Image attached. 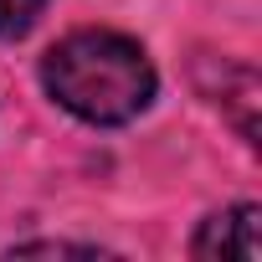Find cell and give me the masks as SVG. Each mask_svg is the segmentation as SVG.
I'll return each mask as SVG.
<instances>
[{
    "label": "cell",
    "instance_id": "cell-1",
    "mask_svg": "<svg viewBox=\"0 0 262 262\" xmlns=\"http://www.w3.org/2000/svg\"><path fill=\"white\" fill-rule=\"evenodd\" d=\"M47 93L82 123H128L155 103V62L123 31H72L41 57Z\"/></svg>",
    "mask_w": 262,
    "mask_h": 262
},
{
    "label": "cell",
    "instance_id": "cell-2",
    "mask_svg": "<svg viewBox=\"0 0 262 262\" xmlns=\"http://www.w3.org/2000/svg\"><path fill=\"white\" fill-rule=\"evenodd\" d=\"M190 252L201 262H257L262 257V211L257 206H231V211L211 216L195 231Z\"/></svg>",
    "mask_w": 262,
    "mask_h": 262
},
{
    "label": "cell",
    "instance_id": "cell-3",
    "mask_svg": "<svg viewBox=\"0 0 262 262\" xmlns=\"http://www.w3.org/2000/svg\"><path fill=\"white\" fill-rule=\"evenodd\" d=\"M52 0H0V36H26Z\"/></svg>",
    "mask_w": 262,
    "mask_h": 262
}]
</instances>
